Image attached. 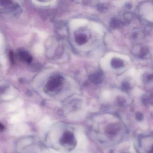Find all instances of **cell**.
<instances>
[{"mask_svg":"<svg viewBox=\"0 0 153 153\" xmlns=\"http://www.w3.org/2000/svg\"><path fill=\"white\" fill-rule=\"evenodd\" d=\"M61 82L62 79L60 75H54L50 79L46 86L47 89L52 91L57 88L61 84Z\"/></svg>","mask_w":153,"mask_h":153,"instance_id":"1","label":"cell"},{"mask_svg":"<svg viewBox=\"0 0 153 153\" xmlns=\"http://www.w3.org/2000/svg\"><path fill=\"white\" fill-rule=\"evenodd\" d=\"M76 139L79 148L84 149L87 146V140L83 131L78 130L76 132Z\"/></svg>","mask_w":153,"mask_h":153,"instance_id":"2","label":"cell"},{"mask_svg":"<svg viewBox=\"0 0 153 153\" xmlns=\"http://www.w3.org/2000/svg\"><path fill=\"white\" fill-rule=\"evenodd\" d=\"M18 56L21 60L24 62L29 63L32 60V56L28 52L26 51H20L18 53Z\"/></svg>","mask_w":153,"mask_h":153,"instance_id":"3","label":"cell"},{"mask_svg":"<svg viewBox=\"0 0 153 153\" xmlns=\"http://www.w3.org/2000/svg\"><path fill=\"white\" fill-rule=\"evenodd\" d=\"M112 67L114 68H120L124 66V63L123 60L118 58H114L111 62Z\"/></svg>","mask_w":153,"mask_h":153,"instance_id":"4","label":"cell"},{"mask_svg":"<svg viewBox=\"0 0 153 153\" xmlns=\"http://www.w3.org/2000/svg\"><path fill=\"white\" fill-rule=\"evenodd\" d=\"M102 75L99 72L94 73L90 75V80L94 84L100 83L102 81Z\"/></svg>","mask_w":153,"mask_h":153,"instance_id":"5","label":"cell"},{"mask_svg":"<svg viewBox=\"0 0 153 153\" xmlns=\"http://www.w3.org/2000/svg\"><path fill=\"white\" fill-rule=\"evenodd\" d=\"M76 41L79 45H82L86 42V37L83 34H79L76 37Z\"/></svg>","mask_w":153,"mask_h":153,"instance_id":"6","label":"cell"},{"mask_svg":"<svg viewBox=\"0 0 153 153\" xmlns=\"http://www.w3.org/2000/svg\"><path fill=\"white\" fill-rule=\"evenodd\" d=\"M52 124L51 120L48 116L45 117L42 121L41 125L43 127L48 128Z\"/></svg>","mask_w":153,"mask_h":153,"instance_id":"7","label":"cell"},{"mask_svg":"<svg viewBox=\"0 0 153 153\" xmlns=\"http://www.w3.org/2000/svg\"><path fill=\"white\" fill-rule=\"evenodd\" d=\"M148 50L147 48H142L140 50V53L139 54V58H144L147 56L148 54Z\"/></svg>","mask_w":153,"mask_h":153,"instance_id":"8","label":"cell"},{"mask_svg":"<svg viewBox=\"0 0 153 153\" xmlns=\"http://www.w3.org/2000/svg\"><path fill=\"white\" fill-rule=\"evenodd\" d=\"M136 119L137 120L142 121L143 119V115L142 113L140 112H137L136 113Z\"/></svg>","mask_w":153,"mask_h":153,"instance_id":"9","label":"cell"},{"mask_svg":"<svg viewBox=\"0 0 153 153\" xmlns=\"http://www.w3.org/2000/svg\"><path fill=\"white\" fill-rule=\"evenodd\" d=\"M123 88L125 90H128L129 89L130 85L127 82H125L123 84Z\"/></svg>","mask_w":153,"mask_h":153,"instance_id":"10","label":"cell"},{"mask_svg":"<svg viewBox=\"0 0 153 153\" xmlns=\"http://www.w3.org/2000/svg\"><path fill=\"white\" fill-rule=\"evenodd\" d=\"M45 153H61L60 152H58V151H56V150H52V149H49L48 150H46Z\"/></svg>","mask_w":153,"mask_h":153,"instance_id":"11","label":"cell"},{"mask_svg":"<svg viewBox=\"0 0 153 153\" xmlns=\"http://www.w3.org/2000/svg\"><path fill=\"white\" fill-rule=\"evenodd\" d=\"M146 79L148 81H151L153 80V74L149 75L146 77Z\"/></svg>","mask_w":153,"mask_h":153,"instance_id":"12","label":"cell"},{"mask_svg":"<svg viewBox=\"0 0 153 153\" xmlns=\"http://www.w3.org/2000/svg\"><path fill=\"white\" fill-rule=\"evenodd\" d=\"M4 129V127L2 124H0V130H2Z\"/></svg>","mask_w":153,"mask_h":153,"instance_id":"13","label":"cell"},{"mask_svg":"<svg viewBox=\"0 0 153 153\" xmlns=\"http://www.w3.org/2000/svg\"><path fill=\"white\" fill-rule=\"evenodd\" d=\"M150 152V153H153V146H152V148H151Z\"/></svg>","mask_w":153,"mask_h":153,"instance_id":"14","label":"cell"}]
</instances>
